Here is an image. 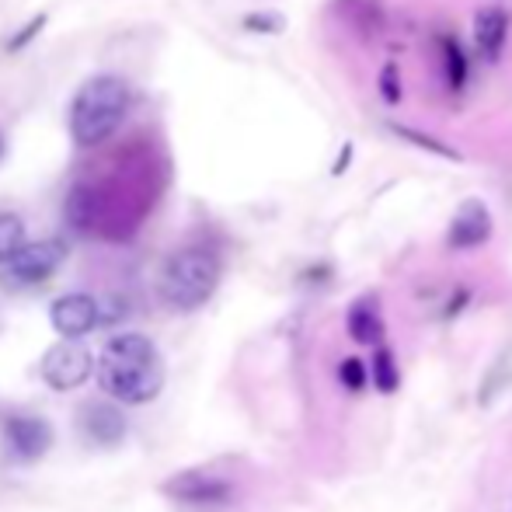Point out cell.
Instances as JSON below:
<instances>
[{
  "label": "cell",
  "mask_w": 512,
  "mask_h": 512,
  "mask_svg": "<svg viewBox=\"0 0 512 512\" xmlns=\"http://www.w3.org/2000/svg\"><path fill=\"white\" fill-rule=\"evenodd\" d=\"M512 387V345L509 349H502L499 352V359H495L492 366H488V373H485V380H481V387H478V401L481 405H495V401L502 398Z\"/></svg>",
  "instance_id": "cell-13"
},
{
  "label": "cell",
  "mask_w": 512,
  "mask_h": 512,
  "mask_svg": "<svg viewBox=\"0 0 512 512\" xmlns=\"http://www.w3.org/2000/svg\"><path fill=\"white\" fill-rule=\"evenodd\" d=\"M98 196L95 189H88V185H77L74 192H70L67 199V223L74 230H91L98 223Z\"/></svg>",
  "instance_id": "cell-14"
},
{
  "label": "cell",
  "mask_w": 512,
  "mask_h": 512,
  "mask_svg": "<svg viewBox=\"0 0 512 512\" xmlns=\"http://www.w3.org/2000/svg\"><path fill=\"white\" fill-rule=\"evenodd\" d=\"M345 328H349V338L356 345H366V349L384 345V314H380L377 297L356 300L349 307V317H345Z\"/></svg>",
  "instance_id": "cell-12"
},
{
  "label": "cell",
  "mask_w": 512,
  "mask_h": 512,
  "mask_svg": "<svg viewBox=\"0 0 512 512\" xmlns=\"http://www.w3.org/2000/svg\"><path fill=\"white\" fill-rule=\"evenodd\" d=\"M380 95H384L391 105L401 98V77H398V67H394V63H387L384 74H380Z\"/></svg>",
  "instance_id": "cell-19"
},
{
  "label": "cell",
  "mask_w": 512,
  "mask_h": 512,
  "mask_svg": "<svg viewBox=\"0 0 512 512\" xmlns=\"http://www.w3.org/2000/svg\"><path fill=\"white\" fill-rule=\"evenodd\" d=\"M28 244L25 220L18 213H0V265H7Z\"/></svg>",
  "instance_id": "cell-16"
},
{
  "label": "cell",
  "mask_w": 512,
  "mask_h": 512,
  "mask_svg": "<svg viewBox=\"0 0 512 512\" xmlns=\"http://www.w3.org/2000/svg\"><path fill=\"white\" fill-rule=\"evenodd\" d=\"M474 42H478V53L488 63L502 60V49L509 42V14L499 4H488L474 14Z\"/></svg>",
  "instance_id": "cell-11"
},
{
  "label": "cell",
  "mask_w": 512,
  "mask_h": 512,
  "mask_svg": "<svg viewBox=\"0 0 512 512\" xmlns=\"http://www.w3.org/2000/svg\"><path fill=\"white\" fill-rule=\"evenodd\" d=\"M244 25H248V28H272V32H276V28L283 25V21H279V18H269V14H251V18L244 21Z\"/></svg>",
  "instance_id": "cell-20"
},
{
  "label": "cell",
  "mask_w": 512,
  "mask_h": 512,
  "mask_svg": "<svg viewBox=\"0 0 512 512\" xmlns=\"http://www.w3.org/2000/svg\"><path fill=\"white\" fill-rule=\"evenodd\" d=\"M49 317L63 338H84L102 324V304L88 293H67L49 307Z\"/></svg>",
  "instance_id": "cell-7"
},
{
  "label": "cell",
  "mask_w": 512,
  "mask_h": 512,
  "mask_svg": "<svg viewBox=\"0 0 512 512\" xmlns=\"http://www.w3.org/2000/svg\"><path fill=\"white\" fill-rule=\"evenodd\" d=\"M439 49H443V74H446V84H450L453 91L464 88L467 81V63H464V53H460L457 39H439Z\"/></svg>",
  "instance_id": "cell-17"
},
{
  "label": "cell",
  "mask_w": 512,
  "mask_h": 512,
  "mask_svg": "<svg viewBox=\"0 0 512 512\" xmlns=\"http://www.w3.org/2000/svg\"><path fill=\"white\" fill-rule=\"evenodd\" d=\"M63 244L60 241H35L25 244L11 262L4 265V279L11 286H39L60 269L63 262Z\"/></svg>",
  "instance_id": "cell-6"
},
{
  "label": "cell",
  "mask_w": 512,
  "mask_h": 512,
  "mask_svg": "<svg viewBox=\"0 0 512 512\" xmlns=\"http://www.w3.org/2000/svg\"><path fill=\"white\" fill-rule=\"evenodd\" d=\"M129 84L115 74H98L81 84L70 102V136L77 147H102L112 140L115 129L126 122L129 112Z\"/></svg>",
  "instance_id": "cell-2"
},
{
  "label": "cell",
  "mask_w": 512,
  "mask_h": 512,
  "mask_svg": "<svg viewBox=\"0 0 512 512\" xmlns=\"http://www.w3.org/2000/svg\"><path fill=\"white\" fill-rule=\"evenodd\" d=\"M4 439L21 460H39L53 446V429L39 415H7L4 418Z\"/></svg>",
  "instance_id": "cell-9"
},
{
  "label": "cell",
  "mask_w": 512,
  "mask_h": 512,
  "mask_svg": "<svg viewBox=\"0 0 512 512\" xmlns=\"http://www.w3.org/2000/svg\"><path fill=\"white\" fill-rule=\"evenodd\" d=\"M492 237V213L481 199H467L464 206L453 213L450 220V230H446V244L453 251H471V248H481L488 244Z\"/></svg>",
  "instance_id": "cell-8"
},
{
  "label": "cell",
  "mask_w": 512,
  "mask_h": 512,
  "mask_svg": "<svg viewBox=\"0 0 512 512\" xmlns=\"http://www.w3.org/2000/svg\"><path fill=\"white\" fill-rule=\"evenodd\" d=\"M98 384L108 398L122 401V405L154 401L164 387V359L157 345L140 331L115 335L98 359Z\"/></svg>",
  "instance_id": "cell-1"
},
{
  "label": "cell",
  "mask_w": 512,
  "mask_h": 512,
  "mask_svg": "<svg viewBox=\"0 0 512 512\" xmlns=\"http://www.w3.org/2000/svg\"><path fill=\"white\" fill-rule=\"evenodd\" d=\"M220 286V258L209 248H182L161 269V300L175 310H199Z\"/></svg>",
  "instance_id": "cell-3"
},
{
  "label": "cell",
  "mask_w": 512,
  "mask_h": 512,
  "mask_svg": "<svg viewBox=\"0 0 512 512\" xmlns=\"http://www.w3.org/2000/svg\"><path fill=\"white\" fill-rule=\"evenodd\" d=\"M370 380L377 391L384 394H394L401 384V370H398V359H394V352L387 349V345H377L373 349V359H370Z\"/></svg>",
  "instance_id": "cell-15"
},
{
  "label": "cell",
  "mask_w": 512,
  "mask_h": 512,
  "mask_svg": "<svg viewBox=\"0 0 512 512\" xmlns=\"http://www.w3.org/2000/svg\"><path fill=\"white\" fill-rule=\"evenodd\" d=\"M0 150H4V143H0Z\"/></svg>",
  "instance_id": "cell-21"
},
{
  "label": "cell",
  "mask_w": 512,
  "mask_h": 512,
  "mask_svg": "<svg viewBox=\"0 0 512 512\" xmlns=\"http://www.w3.org/2000/svg\"><path fill=\"white\" fill-rule=\"evenodd\" d=\"M91 370H95V359L77 338H63L42 356V380L53 391H74L91 377Z\"/></svg>",
  "instance_id": "cell-5"
},
{
  "label": "cell",
  "mask_w": 512,
  "mask_h": 512,
  "mask_svg": "<svg viewBox=\"0 0 512 512\" xmlns=\"http://www.w3.org/2000/svg\"><path fill=\"white\" fill-rule=\"evenodd\" d=\"M237 481L216 467H192L164 481V495L189 512H227L237 502Z\"/></svg>",
  "instance_id": "cell-4"
},
{
  "label": "cell",
  "mask_w": 512,
  "mask_h": 512,
  "mask_svg": "<svg viewBox=\"0 0 512 512\" xmlns=\"http://www.w3.org/2000/svg\"><path fill=\"white\" fill-rule=\"evenodd\" d=\"M81 429L95 446H119L122 439H126L129 425H126V415L115 405H108V401H91V405H84L81 411Z\"/></svg>",
  "instance_id": "cell-10"
},
{
  "label": "cell",
  "mask_w": 512,
  "mask_h": 512,
  "mask_svg": "<svg viewBox=\"0 0 512 512\" xmlns=\"http://www.w3.org/2000/svg\"><path fill=\"white\" fill-rule=\"evenodd\" d=\"M338 380H342V387H349V391H363V387L370 384V366L356 356L342 359V366H338Z\"/></svg>",
  "instance_id": "cell-18"
}]
</instances>
